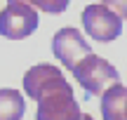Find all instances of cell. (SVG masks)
Masks as SVG:
<instances>
[{"label": "cell", "instance_id": "obj_1", "mask_svg": "<svg viewBox=\"0 0 127 120\" xmlns=\"http://www.w3.org/2000/svg\"><path fill=\"white\" fill-rule=\"evenodd\" d=\"M24 92L38 101L35 120H78L80 106L64 73L52 64H35L24 75Z\"/></svg>", "mask_w": 127, "mask_h": 120}, {"label": "cell", "instance_id": "obj_2", "mask_svg": "<svg viewBox=\"0 0 127 120\" xmlns=\"http://www.w3.org/2000/svg\"><path fill=\"white\" fill-rule=\"evenodd\" d=\"M73 78L80 83V87L92 97H101L108 87L120 83V73L115 71L113 64L96 54H87L71 68Z\"/></svg>", "mask_w": 127, "mask_h": 120}, {"label": "cell", "instance_id": "obj_3", "mask_svg": "<svg viewBox=\"0 0 127 120\" xmlns=\"http://www.w3.org/2000/svg\"><path fill=\"white\" fill-rule=\"evenodd\" d=\"M38 28V12L24 0H12L0 12V35L9 40H24Z\"/></svg>", "mask_w": 127, "mask_h": 120}, {"label": "cell", "instance_id": "obj_4", "mask_svg": "<svg viewBox=\"0 0 127 120\" xmlns=\"http://www.w3.org/2000/svg\"><path fill=\"white\" fill-rule=\"evenodd\" d=\"M80 19H82V26H85L87 35L96 42H111L123 33V17H118L104 2L87 5L82 9Z\"/></svg>", "mask_w": 127, "mask_h": 120}, {"label": "cell", "instance_id": "obj_5", "mask_svg": "<svg viewBox=\"0 0 127 120\" xmlns=\"http://www.w3.org/2000/svg\"><path fill=\"white\" fill-rule=\"evenodd\" d=\"M52 52H54V57L71 71L82 57L92 54V47H90V42L85 40V35H82L78 28H61V31H57L54 38H52Z\"/></svg>", "mask_w": 127, "mask_h": 120}, {"label": "cell", "instance_id": "obj_6", "mask_svg": "<svg viewBox=\"0 0 127 120\" xmlns=\"http://www.w3.org/2000/svg\"><path fill=\"white\" fill-rule=\"evenodd\" d=\"M125 106H127V87H123L120 83L101 94V118L104 120H127Z\"/></svg>", "mask_w": 127, "mask_h": 120}, {"label": "cell", "instance_id": "obj_7", "mask_svg": "<svg viewBox=\"0 0 127 120\" xmlns=\"http://www.w3.org/2000/svg\"><path fill=\"white\" fill-rule=\"evenodd\" d=\"M24 111H26V101L21 92L12 87L0 90V120H21Z\"/></svg>", "mask_w": 127, "mask_h": 120}, {"label": "cell", "instance_id": "obj_8", "mask_svg": "<svg viewBox=\"0 0 127 120\" xmlns=\"http://www.w3.org/2000/svg\"><path fill=\"white\" fill-rule=\"evenodd\" d=\"M7 2H12V0H7ZM24 2L33 5L35 9L50 12V14H61L64 9L68 7V0H24Z\"/></svg>", "mask_w": 127, "mask_h": 120}, {"label": "cell", "instance_id": "obj_9", "mask_svg": "<svg viewBox=\"0 0 127 120\" xmlns=\"http://www.w3.org/2000/svg\"><path fill=\"white\" fill-rule=\"evenodd\" d=\"M101 2H104L106 7H111L118 17L127 19V0H101Z\"/></svg>", "mask_w": 127, "mask_h": 120}, {"label": "cell", "instance_id": "obj_10", "mask_svg": "<svg viewBox=\"0 0 127 120\" xmlns=\"http://www.w3.org/2000/svg\"><path fill=\"white\" fill-rule=\"evenodd\" d=\"M78 120H94V118H92L90 113H80V118H78Z\"/></svg>", "mask_w": 127, "mask_h": 120}, {"label": "cell", "instance_id": "obj_11", "mask_svg": "<svg viewBox=\"0 0 127 120\" xmlns=\"http://www.w3.org/2000/svg\"><path fill=\"white\" fill-rule=\"evenodd\" d=\"M125 118H127V106H125Z\"/></svg>", "mask_w": 127, "mask_h": 120}]
</instances>
